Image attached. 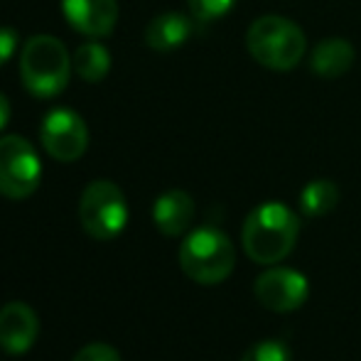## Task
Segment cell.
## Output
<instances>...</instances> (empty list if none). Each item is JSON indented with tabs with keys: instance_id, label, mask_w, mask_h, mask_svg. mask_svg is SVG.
Masks as SVG:
<instances>
[{
	"instance_id": "cell-17",
	"label": "cell",
	"mask_w": 361,
	"mask_h": 361,
	"mask_svg": "<svg viewBox=\"0 0 361 361\" xmlns=\"http://www.w3.org/2000/svg\"><path fill=\"white\" fill-rule=\"evenodd\" d=\"M192 8V15H195L200 23H212V20L226 15L228 10L233 8L236 0H187Z\"/></svg>"
},
{
	"instance_id": "cell-9",
	"label": "cell",
	"mask_w": 361,
	"mask_h": 361,
	"mask_svg": "<svg viewBox=\"0 0 361 361\" xmlns=\"http://www.w3.org/2000/svg\"><path fill=\"white\" fill-rule=\"evenodd\" d=\"M39 319L27 302H8L0 307V349L13 357L27 354L37 342Z\"/></svg>"
},
{
	"instance_id": "cell-3",
	"label": "cell",
	"mask_w": 361,
	"mask_h": 361,
	"mask_svg": "<svg viewBox=\"0 0 361 361\" xmlns=\"http://www.w3.org/2000/svg\"><path fill=\"white\" fill-rule=\"evenodd\" d=\"M236 248L231 238L214 226H202L187 233L180 246V268L200 286H216L233 273Z\"/></svg>"
},
{
	"instance_id": "cell-6",
	"label": "cell",
	"mask_w": 361,
	"mask_h": 361,
	"mask_svg": "<svg viewBox=\"0 0 361 361\" xmlns=\"http://www.w3.org/2000/svg\"><path fill=\"white\" fill-rule=\"evenodd\" d=\"M42 177L35 147L23 135H5L0 138V195L8 200H27L35 195Z\"/></svg>"
},
{
	"instance_id": "cell-5",
	"label": "cell",
	"mask_w": 361,
	"mask_h": 361,
	"mask_svg": "<svg viewBox=\"0 0 361 361\" xmlns=\"http://www.w3.org/2000/svg\"><path fill=\"white\" fill-rule=\"evenodd\" d=\"M79 219L91 238L111 241L128 224V202L118 185L96 180L84 190L79 202Z\"/></svg>"
},
{
	"instance_id": "cell-16",
	"label": "cell",
	"mask_w": 361,
	"mask_h": 361,
	"mask_svg": "<svg viewBox=\"0 0 361 361\" xmlns=\"http://www.w3.org/2000/svg\"><path fill=\"white\" fill-rule=\"evenodd\" d=\"M241 361H293V352L281 339H263L243 352Z\"/></svg>"
},
{
	"instance_id": "cell-7",
	"label": "cell",
	"mask_w": 361,
	"mask_h": 361,
	"mask_svg": "<svg viewBox=\"0 0 361 361\" xmlns=\"http://www.w3.org/2000/svg\"><path fill=\"white\" fill-rule=\"evenodd\" d=\"M39 140L44 150L59 162H74L89 147V128L72 109H54L44 116Z\"/></svg>"
},
{
	"instance_id": "cell-2",
	"label": "cell",
	"mask_w": 361,
	"mask_h": 361,
	"mask_svg": "<svg viewBox=\"0 0 361 361\" xmlns=\"http://www.w3.org/2000/svg\"><path fill=\"white\" fill-rule=\"evenodd\" d=\"M72 57L62 39L52 35H35L25 42L20 54V76L25 89L37 99H54L69 84Z\"/></svg>"
},
{
	"instance_id": "cell-11",
	"label": "cell",
	"mask_w": 361,
	"mask_h": 361,
	"mask_svg": "<svg viewBox=\"0 0 361 361\" xmlns=\"http://www.w3.org/2000/svg\"><path fill=\"white\" fill-rule=\"evenodd\" d=\"M195 219V200L185 190H170L152 204V221L165 236H182Z\"/></svg>"
},
{
	"instance_id": "cell-10",
	"label": "cell",
	"mask_w": 361,
	"mask_h": 361,
	"mask_svg": "<svg viewBox=\"0 0 361 361\" xmlns=\"http://www.w3.org/2000/svg\"><path fill=\"white\" fill-rule=\"evenodd\" d=\"M67 23L86 37H109L118 20L116 0H62Z\"/></svg>"
},
{
	"instance_id": "cell-12",
	"label": "cell",
	"mask_w": 361,
	"mask_h": 361,
	"mask_svg": "<svg viewBox=\"0 0 361 361\" xmlns=\"http://www.w3.org/2000/svg\"><path fill=\"white\" fill-rule=\"evenodd\" d=\"M192 35V20L182 13H165L157 15L145 27V42L147 47L157 52H170L177 49L190 39Z\"/></svg>"
},
{
	"instance_id": "cell-19",
	"label": "cell",
	"mask_w": 361,
	"mask_h": 361,
	"mask_svg": "<svg viewBox=\"0 0 361 361\" xmlns=\"http://www.w3.org/2000/svg\"><path fill=\"white\" fill-rule=\"evenodd\" d=\"M15 47H18V30L0 25V67L13 57Z\"/></svg>"
},
{
	"instance_id": "cell-15",
	"label": "cell",
	"mask_w": 361,
	"mask_h": 361,
	"mask_svg": "<svg viewBox=\"0 0 361 361\" xmlns=\"http://www.w3.org/2000/svg\"><path fill=\"white\" fill-rule=\"evenodd\" d=\"M74 72L89 84L101 81L111 69V54L104 44L99 42H84L74 52Z\"/></svg>"
},
{
	"instance_id": "cell-20",
	"label": "cell",
	"mask_w": 361,
	"mask_h": 361,
	"mask_svg": "<svg viewBox=\"0 0 361 361\" xmlns=\"http://www.w3.org/2000/svg\"><path fill=\"white\" fill-rule=\"evenodd\" d=\"M10 114H13V109H10V101H8V96L0 91V130L8 126V121H10Z\"/></svg>"
},
{
	"instance_id": "cell-18",
	"label": "cell",
	"mask_w": 361,
	"mask_h": 361,
	"mask_svg": "<svg viewBox=\"0 0 361 361\" xmlns=\"http://www.w3.org/2000/svg\"><path fill=\"white\" fill-rule=\"evenodd\" d=\"M72 361H121V354L111 344L91 342L86 347H81Z\"/></svg>"
},
{
	"instance_id": "cell-13",
	"label": "cell",
	"mask_w": 361,
	"mask_h": 361,
	"mask_svg": "<svg viewBox=\"0 0 361 361\" xmlns=\"http://www.w3.org/2000/svg\"><path fill=\"white\" fill-rule=\"evenodd\" d=\"M354 64V47L342 37H327L312 49L310 57V67L314 74L324 76V79H334L349 72Z\"/></svg>"
},
{
	"instance_id": "cell-1",
	"label": "cell",
	"mask_w": 361,
	"mask_h": 361,
	"mask_svg": "<svg viewBox=\"0 0 361 361\" xmlns=\"http://www.w3.org/2000/svg\"><path fill=\"white\" fill-rule=\"evenodd\" d=\"M298 236L300 216L281 202H266L243 221V253L258 266H276L293 253Z\"/></svg>"
},
{
	"instance_id": "cell-4",
	"label": "cell",
	"mask_w": 361,
	"mask_h": 361,
	"mask_svg": "<svg viewBox=\"0 0 361 361\" xmlns=\"http://www.w3.org/2000/svg\"><path fill=\"white\" fill-rule=\"evenodd\" d=\"M246 47L258 64L276 72L298 67L305 54V32L288 18L266 15L253 20L246 32Z\"/></svg>"
},
{
	"instance_id": "cell-8",
	"label": "cell",
	"mask_w": 361,
	"mask_h": 361,
	"mask_svg": "<svg viewBox=\"0 0 361 361\" xmlns=\"http://www.w3.org/2000/svg\"><path fill=\"white\" fill-rule=\"evenodd\" d=\"M256 300L271 312H295L307 302L310 283L293 268H268L253 283Z\"/></svg>"
},
{
	"instance_id": "cell-14",
	"label": "cell",
	"mask_w": 361,
	"mask_h": 361,
	"mask_svg": "<svg viewBox=\"0 0 361 361\" xmlns=\"http://www.w3.org/2000/svg\"><path fill=\"white\" fill-rule=\"evenodd\" d=\"M339 204V187L332 180H312L300 192V209L305 216H324Z\"/></svg>"
}]
</instances>
